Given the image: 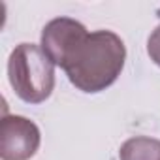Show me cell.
<instances>
[{
  "mask_svg": "<svg viewBox=\"0 0 160 160\" xmlns=\"http://www.w3.org/2000/svg\"><path fill=\"white\" fill-rule=\"evenodd\" d=\"M126 60V47L121 36L111 30L87 32L75 43L62 64L70 83L87 94L111 87L121 75Z\"/></svg>",
  "mask_w": 160,
  "mask_h": 160,
  "instance_id": "obj_1",
  "label": "cell"
},
{
  "mask_svg": "<svg viewBox=\"0 0 160 160\" xmlns=\"http://www.w3.org/2000/svg\"><path fill=\"white\" fill-rule=\"evenodd\" d=\"M8 79L27 104L45 102L55 89V64L34 43H19L8 60Z\"/></svg>",
  "mask_w": 160,
  "mask_h": 160,
  "instance_id": "obj_2",
  "label": "cell"
},
{
  "mask_svg": "<svg viewBox=\"0 0 160 160\" xmlns=\"http://www.w3.org/2000/svg\"><path fill=\"white\" fill-rule=\"evenodd\" d=\"M42 134L36 122L21 115H4L0 124V158L30 160L36 156Z\"/></svg>",
  "mask_w": 160,
  "mask_h": 160,
  "instance_id": "obj_3",
  "label": "cell"
},
{
  "mask_svg": "<svg viewBox=\"0 0 160 160\" xmlns=\"http://www.w3.org/2000/svg\"><path fill=\"white\" fill-rule=\"evenodd\" d=\"M87 34L85 25L72 17H57L49 21L42 30V51L49 57V60L62 68L64 60L75 47V43Z\"/></svg>",
  "mask_w": 160,
  "mask_h": 160,
  "instance_id": "obj_4",
  "label": "cell"
},
{
  "mask_svg": "<svg viewBox=\"0 0 160 160\" xmlns=\"http://www.w3.org/2000/svg\"><path fill=\"white\" fill-rule=\"evenodd\" d=\"M121 160H160V139L136 136L126 139L119 149Z\"/></svg>",
  "mask_w": 160,
  "mask_h": 160,
  "instance_id": "obj_5",
  "label": "cell"
},
{
  "mask_svg": "<svg viewBox=\"0 0 160 160\" xmlns=\"http://www.w3.org/2000/svg\"><path fill=\"white\" fill-rule=\"evenodd\" d=\"M147 55L156 66H160V25L151 32L147 40Z\"/></svg>",
  "mask_w": 160,
  "mask_h": 160,
  "instance_id": "obj_6",
  "label": "cell"
}]
</instances>
